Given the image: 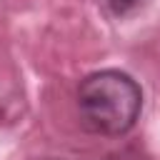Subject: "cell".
<instances>
[{"instance_id":"2","label":"cell","mask_w":160,"mask_h":160,"mask_svg":"<svg viewBox=\"0 0 160 160\" xmlns=\"http://www.w3.org/2000/svg\"><path fill=\"white\" fill-rule=\"evenodd\" d=\"M108 2V8L115 12V15H128V12H132L135 8H140L145 0H105Z\"/></svg>"},{"instance_id":"1","label":"cell","mask_w":160,"mask_h":160,"mask_svg":"<svg viewBox=\"0 0 160 160\" xmlns=\"http://www.w3.org/2000/svg\"><path fill=\"white\" fill-rule=\"evenodd\" d=\"M142 110V90L122 70H98L78 85V112L82 128L95 135H125L135 128Z\"/></svg>"}]
</instances>
